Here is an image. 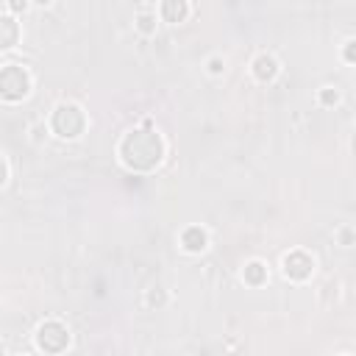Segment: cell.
I'll return each instance as SVG.
<instances>
[{
    "label": "cell",
    "mask_w": 356,
    "mask_h": 356,
    "mask_svg": "<svg viewBox=\"0 0 356 356\" xmlns=\"http://www.w3.org/2000/svg\"><path fill=\"white\" fill-rule=\"evenodd\" d=\"M31 6V0H9V12L17 17V14H25Z\"/></svg>",
    "instance_id": "14"
},
{
    "label": "cell",
    "mask_w": 356,
    "mask_h": 356,
    "mask_svg": "<svg viewBox=\"0 0 356 356\" xmlns=\"http://www.w3.org/2000/svg\"><path fill=\"white\" fill-rule=\"evenodd\" d=\"M178 242H181V251H187V253H203L209 248V234L200 226H187L181 231Z\"/></svg>",
    "instance_id": "8"
},
{
    "label": "cell",
    "mask_w": 356,
    "mask_h": 356,
    "mask_svg": "<svg viewBox=\"0 0 356 356\" xmlns=\"http://www.w3.org/2000/svg\"><path fill=\"white\" fill-rule=\"evenodd\" d=\"M148 3H156V0H148ZM159 3H162V0H159Z\"/></svg>",
    "instance_id": "20"
},
{
    "label": "cell",
    "mask_w": 356,
    "mask_h": 356,
    "mask_svg": "<svg viewBox=\"0 0 356 356\" xmlns=\"http://www.w3.org/2000/svg\"><path fill=\"white\" fill-rule=\"evenodd\" d=\"M148 304H151V306H162V304H165V293H156V290L148 293Z\"/></svg>",
    "instance_id": "18"
},
{
    "label": "cell",
    "mask_w": 356,
    "mask_h": 356,
    "mask_svg": "<svg viewBox=\"0 0 356 356\" xmlns=\"http://www.w3.org/2000/svg\"><path fill=\"white\" fill-rule=\"evenodd\" d=\"M162 20L170 25H181L189 17V0H162Z\"/></svg>",
    "instance_id": "9"
},
{
    "label": "cell",
    "mask_w": 356,
    "mask_h": 356,
    "mask_svg": "<svg viewBox=\"0 0 356 356\" xmlns=\"http://www.w3.org/2000/svg\"><path fill=\"white\" fill-rule=\"evenodd\" d=\"M6 181H9V162L0 156V189L6 187Z\"/></svg>",
    "instance_id": "16"
},
{
    "label": "cell",
    "mask_w": 356,
    "mask_h": 356,
    "mask_svg": "<svg viewBox=\"0 0 356 356\" xmlns=\"http://www.w3.org/2000/svg\"><path fill=\"white\" fill-rule=\"evenodd\" d=\"M339 242H342V248H350L353 245V231L350 229H342L339 231Z\"/></svg>",
    "instance_id": "17"
},
{
    "label": "cell",
    "mask_w": 356,
    "mask_h": 356,
    "mask_svg": "<svg viewBox=\"0 0 356 356\" xmlns=\"http://www.w3.org/2000/svg\"><path fill=\"white\" fill-rule=\"evenodd\" d=\"M251 73H253V78H256L259 84H270V81L278 78L281 64H278V59H275L273 53H259V56L253 59V64H251Z\"/></svg>",
    "instance_id": "6"
},
{
    "label": "cell",
    "mask_w": 356,
    "mask_h": 356,
    "mask_svg": "<svg viewBox=\"0 0 356 356\" xmlns=\"http://www.w3.org/2000/svg\"><path fill=\"white\" fill-rule=\"evenodd\" d=\"M242 281L248 284V287H262V284H267V264L259 262V259L248 262L245 270H242Z\"/></svg>",
    "instance_id": "10"
},
{
    "label": "cell",
    "mask_w": 356,
    "mask_h": 356,
    "mask_svg": "<svg viewBox=\"0 0 356 356\" xmlns=\"http://www.w3.org/2000/svg\"><path fill=\"white\" fill-rule=\"evenodd\" d=\"M20 36H23V31H20L17 17L14 14H0V53L14 50Z\"/></svg>",
    "instance_id": "7"
},
{
    "label": "cell",
    "mask_w": 356,
    "mask_h": 356,
    "mask_svg": "<svg viewBox=\"0 0 356 356\" xmlns=\"http://www.w3.org/2000/svg\"><path fill=\"white\" fill-rule=\"evenodd\" d=\"M34 3H36V6H50L53 0H34Z\"/></svg>",
    "instance_id": "19"
},
{
    "label": "cell",
    "mask_w": 356,
    "mask_h": 356,
    "mask_svg": "<svg viewBox=\"0 0 356 356\" xmlns=\"http://www.w3.org/2000/svg\"><path fill=\"white\" fill-rule=\"evenodd\" d=\"M281 273L287 281H295V284H304L315 275V259L306 253V251H290L284 253L281 259Z\"/></svg>",
    "instance_id": "5"
},
{
    "label": "cell",
    "mask_w": 356,
    "mask_h": 356,
    "mask_svg": "<svg viewBox=\"0 0 356 356\" xmlns=\"http://www.w3.org/2000/svg\"><path fill=\"white\" fill-rule=\"evenodd\" d=\"M70 345V331L61 320H45L36 328V348L42 353H61Z\"/></svg>",
    "instance_id": "4"
},
{
    "label": "cell",
    "mask_w": 356,
    "mask_h": 356,
    "mask_svg": "<svg viewBox=\"0 0 356 356\" xmlns=\"http://www.w3.org/2000/svg\"><path fill=\"white\" fill-rule=\"evenodd\" d=\"M50 131L59 139H67V142L78 139L87 131V112H84V106H78L73 101L59 103L53 109V114H50Z\"/></svg>",
    "instance_id": "2"
},
{
    "label": "cell",
    "mask_w": 356,
    "mask_h": 356,
    "mask_svg": "<svg viewBox=\"0 0 356 356\" xmlns=\"http://www.w3.org/2000/svg\"><path fill=\"white\" fill-rule=\"evenodd\" d=\"M34 78L28 73V67L23 64H6L0 67V101L3 103H20L31 95Z\"/></svg>",
    "instance_id": "3"
},
{
    "label": "cell",
    "mask_w": 356,
    "mask_h": 356,
    "mask_svg": "<svg viewBox=\"0 0 356 356\" xmlns=\"http://www.w3.org/2000/svg\"><path fill=\"white\" fill-rule=\"evenodd\" d=\"M317 103H320V106H326V109L337 106V103H339V90H334V87H323V90L317 92Z\"/></svg>",
    "instance_id": "12"
},
{
    "label": "cell",
    "mask_w": 356,
    "mask_h": 356,
    "mask_svg": "<svg viewBox=\"0 0 356 356\" xmlns=\"http://www.w3.org/2000/svg\"><path fill=\"white\" fill-rule=\"evenodd\" d=\"M206 67H209L211 76H223V73H226V61H223L220 56H211V59L206 61Z\"/></svg>",
    "instance_id": "13"
},
{
    "label": "cell",
    "mask_w": 356,
    "mask_h": 356,
    "mask_svg": "<svg viewBox=\"0 0 356 356\" xmlns=\"http://www.w3.org/2000/svg\"><path fill=\"white\" fill-rule=\"evenodd\" d=\"M165 154H167V145L162 134L154 128V120H145L139 128L123 134L117 145V156L123 167L131 173H154L165 162Z\"/></svg>",
    "instance_id": "1"
},
{
    "label": "cell",
    "mask_w": 356,
    "mask_h": 356,
    "mask_svg": "<svg viewBox=\"0 0 356 356\" xmlns=\"http://www.w3.org/2000/svg\"><path fill=\"white\" fill-rule=\"evenodd\" d=\"M156 14H151V12H142V14H136V31L139 34H145V36H151V34H156Z\"/></svg>",
    "instance_id": "11"
},
{
    "label": "cell",
    "mask_w": 356,
    "mask_h": 356,
    "mask_svg": "<svg viewBox=\"0 0 356 356\" xmlns=\"http://www.w3.org/2000/svg\"><path fill=\"white\" fill-rule=\"evenodd\" d=\"M353 48H356V42H353V39H348V42H345V48H342V59H345V64H353V61H356Z\"/></svg>",
    "instance_id": "15"
}]
</instances>
